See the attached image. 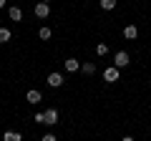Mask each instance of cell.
I'll use <instances>...</instances> for the list:
<instances>
[{
	"label": "cell",
	"mask_w": 151,
	"mask_h": 141,
	"mask_svg": "<svg viewBox=\"0 0 151 141\" xmlns=\"http://www.w3.org/2000/svg\"><path fill=\"white\" fill-rule=\"evenodd\" d=\"M63 73H58V70H53V73H48V78H45V83H48L50 88H60L63 86Z\"/></svg>",
	"instance_id": "1"
},
{
	"label": "cell",
	"mask_w": 151,
	"mask_h": 141,
	"mask_svg": "<svg viewBox=\"0 0 151 141\" xmlns=\"http://www.w3.org/2000/svg\"><path fill=\"white\" fill-rule=\"evenodd\" d=\"M103 81H106V83H116V81H119V68H116V65H106V70H103Z\"/></svg>",
	"instance_id": "2"
},
{
	"label": "cell",
	"mask_w": 151,
	"mask_h": 141,
	"mask_svg": "<svg viewBox=\"0 0 151 141\" xmlns=\"http://www.w3.org/2000/svg\"><path fill=\"white\" fill-rule=\"evenodd\" d=\"M113 65H116V68H126V65H129V53H126V50H119V53L113 55Z\"/></svg>",
	"instance_id": "3"
},
{
	"label": "cell",
	"mask_w": 151,
	"mask_h": 141,
	"mask_svg": "<svg viewBox=\"0 0 151 141\" xmlns=\"http://www.w3.org/2000/svg\"><path fill=\"white\" fill-rule=\"evenodd\" d=\"M33 13H35V18H40V20H43V18L50 15V5H48V3H35Z\"/></svg>",
	"instance_id": "4"
},
{
	"label": "cell",
	"mask_w": 151,
	"mask_h": 141,
	"mask_svg": "<svg viewBox=\"0 0 151 141\" xmlns=\"http://www.w3.org/2000/svg\"><path fill=\"white\" fill-rule=\"evenodd\" d=\"M25 101L35 106V103H40V101H43V96H40V91H35V88H30V91L25 93Z\"/></svg>",
	"instance_id": "5"
},
{
	"label": "cell",
	"mask_w": 151,
	"mask_h": 141,
	"mask_svg": "<svg viewBox=\"0 0 151 141\" xmlns=\"http://www.w3.org/2000/svg\"><path fill=\"white\" fill-rule=\"evenodd\" d=\"M43 116H45V126H55V124H58V111H55V109H48Z\"/></svg>",
	"instance_id": "6"
},
{
	"label": "cell",
	"mask_w": 151,
	"mask_h": 141,
	"mask_svg": "<svg viewBox=\"0 0 151 141\" xmlns=\"http://www.w3.org/2000/svg\"><path fill=\"white\" fill-rule=\"evenodd\" d=\"M81 60H78V58H68V60H65V70H68V73H76V70H81Z\"/></svg>",
	"instance_id": "7"
},
{
	"label": "cell",
	"mask_w": 151,
	"mask_h": 141,
	"mask_svg": "<svg viewBox=\"0 0 151 141\" xmlns=\"http://www.w3.org/2000/svg\"><path fill=\"white\" fill-rule=\"evenodd\" d=\"M8 15H10V20H15V23H20V20H23V10H20L18 5H13L10 10H8Z\"/></svg>",
	"instance_id": "8"
},
{
	"label": "cell",
	"mask_w": 151,
	"mask_h": 141,
	"mask_svg": "<svg viewBox=\"0 0 151 141\" xmlns=\"http://www.w3.org/2000/svg\"><path fill=\"white\" fill-rule=\"evenodd\" d=\"M136 35H139V28H136V25H126V28H124V38L134 40Z\"/></svg>",
	"instance_id": "9"
},
{
	"label": "cell",
	"mask_w": 151,
	"mask_h": 141,
	"mask_svg": "<svg viewBox=\"0 0 151 141\" xmlns=\"http://www.w3.org/2000/svg\"><path fill=\"white\" fill-rule=\"evenodd\" d=\"M81 70L86 73V76H93V73H96V63H93V60H86V63L81 65Z\"/></svg>",
	"instance_id": "10"
},
{
	"label": "cell",
	"mask_w": 151,
	"mask_h": 141,
	"mask_svg": "<svg viewBox=\"0 0 151 141\" xmlns=\"http://www.w3.org/2000/svg\"><path fill=\"white\" fill-rule=\"evenodd\" d=\"M3 141H23V136L18 134V131H5V134H3Z\"/></svg>",
	"instance_id": "11"
},
{
	"label": "cell",
	"mask_w": 151,
	"mask_h": 141,
	"mask_svg": "<svg viewBox=\"0 0 151 141\" xmlns=\"http://www.w3.org/2000/svg\"><path fill=\"white\" fill-rule=\"evenodd\" d=\"M50 35H53V30H50L48 25H43L40 30H38V38H40V40H50Z\"/></svg>",
	"instance_id": "12"
},
{
	"label": "cell",
	"mask_w": 151,
	"mask_h": 141,
	"mask_svg": "<svg viewBox=\"0 0 151 141\" xmlns=\"http://www.w3.org/2000/svg\"><path fill=\"white\" fill-rule=\"evenodd\" d=\"M10 38H13V33L8 30V28H0V43H8Z\"/></svg>",
	"instance_id": "13"
},
{
	"label": "cell",
	"mask_w": 151,
	"mask_h": 141,
	"mask_svg": "<svg viewBox=\"0 0 151 141\" xmlns=\"http://www.w3.org/2000/svg\"><path fill=\"white\" fill-rule=\"evenodd\" d=\"M116 3H119V0H101V8H103V10H113Z\"/></svg>",
	"instance_id": "14"
},
{
	"label": "cell",
	"mask_w": 151,
	"mask_h": 141,
	"mask_svg": "<svg viewBox=\"0 0 151 141\" xmlns=\"http://www.w3.org/2000/svg\"><path fill=\"white\" fill-rule=\"evenodd\" d=\"M96 53H98V55H106V53H108V45H106V43H98V45H96Z\"/></svg>",
	"instance_id": "15"
},
{
	"label": "cell",
	"mask_w": 151,
	"mask_h": 141,
	"mask_svg": "<svg viewBox=\"0 0 151 141\" xmlns=\"http://www.w3.org/2000/svg\"><path fill=\"white\" fill-rule=\"evenodd\" d=\"M33 121H35V124H45V116L43 114H35V116H33Z\"/></svg>",
	"instance_id": "16"
},
{
	"label": "cell",
	"mask_w": 151,
	"mask_h": 141,
	"mask_svg": "<svg viewBox=\"0 0 151 141\" xmlns=\"http://www.w3.org/2000/svg\"><path fill=\"white\" fill-rule=\"evenodd\" d=\"M40 141H58V139H55V134H45Z\"/></svg>",
	"instance_id": "17"
},
{
	"label": "cell",
	"mask_w": 151,
	"mask_h": 141,
	"mask_svg": "<svg viewBox=\"0 0 151 141\" xmlns=\"http://www.w3.org/2000/svg\"><path fill=\"white\" fill-rule=\"evenodd\" d=\"M121 141H134V136H124V139H121Z\"/></svg>",
	"instance_id": "18"
},
{
	"label": "cell",
	"mask_w": 151,
	"mask_h": 141,
	"mask_svg": "<svg viewBox=\"0 0 151 141\" xmlns=\"http://www.w3.org/2000/svg\"><path fill=\"white\" fill-rule=\"evenodd\" d=\"M0 8H5V0H0Z\"/></svg>",
	"instance_id": "19"
},
{
	"label": "cell",
	"mask_w": 151,
	"mask_h": 141,
	"mask_svg": "<svg viewBox=\"0 0 151 141\" xmlns=\"http://www.w3.org/2000/svg\"><path fill=\"white\" fill-rule=\"evenodd\" d=\"M40 3H50V0H40Z\"/></svg>",
	"instance_id": "20"
}]
</instances>
